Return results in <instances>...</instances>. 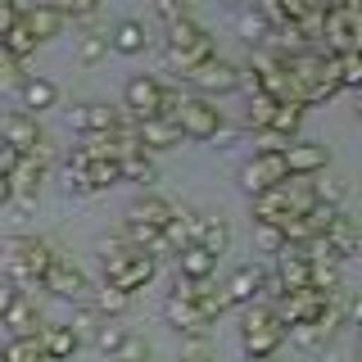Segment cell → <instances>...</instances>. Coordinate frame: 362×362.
I'll list each match as a JSON object with an SVG mask.
<instances>
[{
    "instance_id": "obj_1",
    "label": "cell",
    "mask_w": 362,
    "mask_h": 362,
    "mask_svg": "<svg viewBox=\"0 0 362 362\" xmlns=\"http://www.w3.org/2000/svg\"><path fill=\"white\" fill-rule=\"evenodd\" d=\"M54 258L59 254H54L50 240H41V235H14V240H5V263H0V272L28 294V290H41V281H45Z\"/></svg>"
},
{
    "instance_id": "obj_2",
    "label": "cell",
    "mask_w": 362,
    "mask_h": 362,
    "mask_svg": "<svg viewBox=\"0 0 362 362\" xmlns=\"http://www.w3.org/2000/svg\"><path fill=\"white\" fill-rule=\"evenodd\" d=\"M240 344H245V358H276V349L286 344V322L276 317L272 303H249L245 308V322H240Z\"/></svg>"
},
{
    "instance_id": "obj_3",
    "label": "cell",
    "mask_w": 362,
    "mask_h": 362,
    "mask_svg": "<svg viewBox=\"0 0 362 362\" xmlns=\"http://www.w3.org/2000/svg\"><path fill=\"white\" fill-rule=\"evenodd\" d=\"M177 122L190 141H218V132L226 127L222 122V109H213L209 95H181L177 105Z\"/></svg>"
},
{
    "instance_id": "obj_4",
    "label": "cell",
    "mask_w": 362,
    "mask_h": 362,
    "mask_svg": "<svg viewBox=\"0 0 362 362\" xmlns=\"http://www.w3.org/2000/svg\"><path fill=\"white\" fill-rule=\"evenodd\" d=\"M286 177H290V173H286V158H281V150H258V154L240 168V190L254 199V195H263V190L281 186Z\"/></svg>"
},
{
    "instance_id": "obj_5",
    "label": "cell",
    "mask_w": 362,
    "mask_h": 362,
    "mask_svg": "<svg viewBox=\"0 0 362 362\" xmlns=\"http://www.w3.org/2000/svg\"><path fill=\"white\" fill-rule=\"evenodd\" d=\"M362 37V9H349V5H335L326 9V32H322V41H326V50L331 54H344V50H354Z\"/></svg>"
},
{
    "instance_id": "obj_6",
    "label": "cell",
    "mask_w": 362,
    "mask_h": 362,
    "mask_svg": "<svg viewBox=\"0 0 362 362\" xmlns=\"http://www.w3.org/2000/svg\"><path fill=\"white\" fill-rule=\"evenodd\" d=\"M41 290H50L54 299H68V303H86V299H90L86 272L73 267L68 258H54V263H50V272H45V281H41Z\"/></svg>"
},
{
    "instance_id": "obj_7",
    "label": "cell",
    "mask_w": 362,
    "mask_h": 362,
    "mask_svg": "<svg viewBox=\"0 0 362 362\" xmlns=\"http://www.w3.org/2000/svg\"><path fill=\"white\" fill-rule=\"evenodd\" d=\"M186 82L195 86L199 95H222V90H235V86H240V64H226V59L213 54V59H204L195 73L186 77Z\"/></svg>"
},
{
    "instance_id": "obj_8",
    "label": "cell",
    "mask_w": 362,
    "mask_h": 362,
    "mask_svg": "<svg viewBox=\"0 0 362 362\" xmlns=\"http://www.w3.org/2000/svg\"><path fill=\"white\" fill-rule=\"evenodd\" d=\"M281 158H286L290 177H322L326 163H331V150H326L322 141H290L286 150H281Z\"/></svg>"
},
{
    "instance_id": "obj_9",
    "label": "cell",
    "mask_w": 362,
    "mask_h": 362,
    "mask_svg": "<svg viewBox=\"0 0 362 362\" xmlns=\"http://www.w3.org/2000/svg\"><path fill=\"white\" fill-rule=\"evenodd\" d=\"M0 141L14 145L18 154H32V150H37V145L45 141V136H41V122H37V113H28V109H9L5 118H0Z\"/></svg>"
},
{
    "instance_id": "obj_10",
    "label": "cell",
    "mask_w": 362,
    "mask_h": 362,
    "mask_svg": "<svg viewBox=\"0 0 362 362\" xmlns=\"http://www.w3.org/2000/svg\"><path fill=\"white\" fill-rule=\"evenodd\" d=\"M163 90H168V86L154 82L150 73H136V77H127V86H122V109H132L136 118H154Z\"/></svg>"
},
{
    "instance_id": "obj_11",
    "label": "cell",
    "mask_w": 362,
    "mask_h": 362,
    "mask_svg": "<svg viewBox=\"0 0 362 362\" xmlns=\"http://www.w3.org/2000/svg\"><path fill=\"white\" fill-rule=\"evenodd\" d=\"M263 281H267V267H258V263L235 267L231 281L222 286L226 303H231V308H249V303H258V299H263Z\"/></svg>"
},
{
    "instance_id": "obj_12",
    "label": "cell",
    "mask_w": 362,
    "mask_h": 362,
    "mask_svg": "<svg viewBox=\"0 0 362 362\" xmlns=\"http://www.w3.org/2000/svg\"><path fill=\"white\" fill-rule=\"evenodd\" d=\"M168 50H195L199 59H213L218 45H213V37L195 18H177V23H168Z\"/></svg>"
},
{
    "instance_id": "obj_13",
    "label": "cell",
    "mask_w": 362,
    "mask_h": 362,
    "mask_svg": "<svg viewBox=\"0 0 362 362\" xmlns=\"http://www.w3.org/2000/svg\"><path fill=\"white\" fill-rule=\"evenodd\" d=\"M154 272H158V258H150V254L141 249V254H132L122 267L105 272V281H109V286H122V290H132V294H136L141 286H150V281H154Z\"/></svg>"
},
{
    "instance_id": "obj_14",
    "label": "cell",
    "mask_w": 362,
    "mask_h": 362,
    "mask_svg": "<svg viewBox=\"0 0 362 362\" xmlns=\"http://www.w3.org/2000/svg\"><path fill=\"white\" fill-rule=\"evenodd\" d=\"M68 127L73 132H113L118 127V109H109V105H77V109H68Z\"/></svg>"
},
{
    "instance_id": "obj_15",
    "label": "cell",
    "mask_w": 362,
    "mask_h": 362,
    "mask_svg": "<svg viewBox=\"0 0 362 362\" xmlns=\"http://www.w3.org/2000/svg\"><path fill=\"white\" fill-rule=\"evenodd\" d=\"M186 141L177 118H141V145L145 150H173V145Z\"/></svg>"
},
{
    "instance_id": "obj_16",
    "label": "cell",
    "mask_w": 362,
    "mask_h": 362,
    "mask_svg": "<svg viewBox=\"0 0 362 362\" xmlns=\"http://www.w3.org/2000/svg\"><path fill=\"white\" fill-rule=\"evenodd\" d=\"M23 23L32 28V37L37 41H50V37H59V28H64V14L50 5V0H37V5H23Z\"/></svg>"
},
{
    "instance_id": "obj_17",
    "label": "cell",
    "mask_w": 362,
    "mask_h": 362,
    "mask_svg": "<svg viewBox=\"0 0 362 362\" xmlns=\"http://www.w3.org/2000/svg\"><path fill=\"white\" fill-rule=\"evenodd\" d=\"M326 240L335 245V254H339V263H344V258H354L358 249H362V235H358V226H354V218H349V213H339L335 209V218L326 222Z\"/></svg>"
},
{
    "instance_id": "obj_18",
    "label": "cell",
    "mask_w": 362,
    "mask_h": 362,
    "mask_svg": "<svg viewBox=\"0 0 362 362\" xmlns=\"http://www.w3.org/2000/svg\"><path fill=\"white\" fill-rule=\"evenodd\" d=\"M249 213H254V226H281V218L290 213L286 190L272 186V190H263V195H254L249 199Z\"/></svg>"
},
{
    "instance_id": "obj_19",
    "label": "cell",
    "mask_w": 362,
    "mask_h": 362,
    "mask_svg": "<svg viewBox=\"0 0 362 362\" xmlns=\"http://www.w3.org/2000/svg\"><path fill=\"white\" fill-rule=\"evenodd\" d=\"M163 317H168V326H177L181 335H186V331H209V322H204L199 303H195V299H181V294H168Z\"/></svg>"
},
{
    "instance_id": "obj_20",
    "label": "cell",
    "mask_w": 362,
    "mask_h": 362,
    "mask_svg": "<svg viewBox=\"0 0 362 362\" xmlns=\"http://www.w3.org/2000/svg\"><path fill=\"white\" fill-rule=\"evenodd\" d=\"M213 272H218V254H209L204 245H190L177 254V276L186 281H213Z\"/></svg>"
},
{
    "instance_id": "obj_21",
    "label": "cell",
    "mask_w": 362,
    "mask_h": 362,
    "mask_svg": "<svg viewBox=\"0 0 362 362\" xmlns=\"http://www.w3.org/2000/svg\"><path fill=\"white\" fill-rule=\"evenodd\" d=\"M0 326H9V335H41V313H37V303H32L28 294H18V299L9 303V313L0 317Z\"/></svg>"
},
{
    "instance_id": "obj_22",
    "label": "cell",
    "mask_w": 362,
    "mask_h": 362,
    "mask_svg": "<svg viewBox=\"0 0 362 362\" xmlns=\"http://www.w3.org/2000/svg\"><path fill=\"white\" fill-rule=\"evenodd\" d=\"M18 100L28 113H41V109H54V100H59V86L50 82V77H23L18 82Z\"/></svg>"
},
{
    "instance_id": "obj_23",
    "label": "cell",
    "mask_w": 362,
    "mask_h": 362,
    "mask_svg": "<svg viewBox=\"0 0 362 362\" xmlns=\"http://www.w3.org/2000/svg\"><path fill=\"white\" fill-rule=\"evenodd\" d=\"M173 213H177V209H173L168 199H158V195H141V199H132L127 222H145V226H154V231H163Z\"/></svg>"
},
{
    "instance_id": "obj_24",
    "label": "cell",
    "mask_w": 362,
    "mask_h": 362,
    "mask_svg": "<svg viewBox=\"0 0 362 362\" xmlns=\"http://www.w3.org/2000/svg\"><path fill=\"white\" fill-rule=\"evenodd\" d=\"M41 344H45V358L68 362L77 349H82V335H77L73 326H41Z\"/></svg>"
},
{
    "instance_id": "obj_25",
    "label": "cell",
    "mask_w": 362,
    "mask_h": 362,
    "mask_svg": "<svg viewBox=\"0 0 362 362\" xmlns=\"http://www.w3.org/2000/svg\"><path fill=\"white\" fill-rule=\"evenodd\" d=\"M235 28H240V37H245L249 45H254V50H263V45L272 41V32H276V28H272V18H267L258 5H254V9H240Z\"/></svg>"
},
{
    "instance_id": "obj_26",
    "label": "cell",
    "mask_w": 362,
    "mask_h": 362,
    "mask_svg": "<svg viewBox=\"0 0 362 362\" xmlns=\"http://www.w3.org/2000/svg\"><path fill=\"white\" fill-rule=\"evenodd\" d=\"M90 308H95L100 317H122V313H127L132 308V290H122V286H109V281H105V286H100V290H90Z\"/></svg>"
},
{
    "instance_id": "obj_27",
    "label": "cell",
    "mask_w": 362,
    "mask_h": 362,
    "mask_svg": "<svg viewBox=\"0 0 362 362\" xmlns=\"http://www.w3.org/2000/svg\"><path fill=\"white\" fill-rule=\"evenodd\" d=\"M145 41H150V37H145V28L136 18H122L118 28L109 32V50H118V54H141Z\"/></svg>"
},
{
    "instance_id": "obj_28",
    "label": "cell",
    "mask_w": 362,
    "mask_h": 362,
    "mask_svg": "<svg viewBox=\"0 0 362 362\" xmlns=\"http://www.w3.org/2000/svg\"><path fill=\"white\" fill-rule=\"evenodd\" d=\"M299 122H303V105H299V100H281L276 113H272V122H267L263 132H276V136H286V141H294Z\"/></svg>"
},
{
    "instance_id": "obj_29",
    "label": "cell",
    "mask_w": 362,
    "mask_h": 362,
    "mask_svg": "<svg viewBox=\"0 0 362 362\" xmlns=\"http://www.w3.org/2000/svg\"><path fill=\"white\" fill-rule=\"evenodd\" d=\"M5 362H45L41 335H9L5 339Z\"/></svg>"
},
{
    "instance_id": "obj_30",
    "label": "cell",
    "mask_w": 362,
    "mask_h": 362,
    "mask_svg": "<svg viewBox=\"0 0 362 362\" xmlns=\"http://www.w3.org/2000/svg\"><path fill=\"white\" fill-rule=\"evenodd\" d=\"M195 245H204L209 249V254H226V249H231V226H226L222 218H209V213H204V226H199V240Z\"/></svg>"
},
{
    "instance_id": "obj_31",
    "label": "cell",
    "mask_w": 362,
    "mask_h": 362,
    "mask_svg": "<svg viewBox=\"0 0 362 362\" xmlns=\"http://www.w3.org/2000/svg\"><path fill=\"white\" fill-rule=\"evenodd\" d=\"M118 163H122V181H136V186H154L158 168H154L150 150H141V154H127V158H118Z\"/></svg>"
},
{
    "instance_id": "obj_32",
    "label": "cell",
    "mask_w": 362,
    "mask_h": 362,
    "mask_svg": "<svg viewBox=\"0 0 362 362\" xmlns=\"http://www.w3.org/2000/svg\"><path fill=\"white\" fill-rule=\"evenodd\" d=\"M122 339H127V326H122L118 317H105V322L95 326V335H90V344H95L100 354H109V358H113V354L122 349Z\"/></svg>"
},
{
    "instance_id": "obj_33",
    "label": "cell",
    "mask_w": 362,
    "mask_h": 362,
    "mask_svg": "<svg viewBox=\"0 0 362 362\" xmlns=\"http://www.w3.org/2000/svg\"><path fill=\"white\" fill-rule=\"evenodd\" d=\"M281 100L276 95H267V90H258V95H249V105H245V127H254V132H263L267 122H272V113H276Z\"/></svg>"
},
{
    "instance_id": "obj_34",
    "label": "cell",
    "mask_w": 362,
    "mask_h": 362,
    "mask_svg": "<svg viewBox=\"0 0 362 362\" xmlns=\"http://www.w3.org/2000/svg\"><path fill=\"white\" fill-rule=\"evenodd\" d=\"M132 254H141V249H136V245L127 240V235H105V240H100V263H105V272L122 267Z\"/></svg>"
},
{
    "instance_id": "obj_35",
    "label": "cell",
    "mask_w": 362,
    "mask_h": 362,
    "mask_svg": "<svg viewBox=\"0 0 362 362\" xmlns=\"http://www.w3.org/2000/svg\"><path fill=\"white\" fill-rule=\"evenodd\" d=\"M0 45H5V50H9V54H14V59H28V54H32V50H37V45H41V41H37V37H32V28H28V23H23V18H18V23H14V28H9V32H5V37H0Z\"/></svg>"
},
{
    "instance_id": "obj_36",
    "label": "cell",
    "mask_w": 362,
    "mask_h": 362,
    "mask_svg": "<svg viewBox=\"0 0 362 362\" xmlns=\"http://www.w3.org/2000/svg\"><path fill=\"white\" fill-rule=\"evenodd\" d=\"M195 303H199V313H204V322H209V326L218 322V317H222L226 308H231V303H226V290H218L213 281H209V286L199 290V299H195Z\"/></svg>"
},
{
    "instance_id": "obj_37",
    "label": "cell",
    "mask_w": 362,
    "mask_h": 362,
    "mask_svg": "<svg viewBox=\"0 0 362 362\" xmlns=\"http://www.w3.org/2000/svg\"><path fill=\"white\" fill-rule=\"evenodd\" d=\"M286 339H290V344H299V349H317V344H326L331 335H326L317 322H294V326H286Z\"/></svg>"
},
{
    "instance_id": "obj_38",
    "label": "cell",
    "mask_w": 362,
    "mask_h": 362,
    "mask_svg": "<svg viewBox=\"0 0 362 362\" xmlns=\"http://www.w3.org/2000/svg\"><path fill=\"white\" fill-rule=\"evenodd\" d=\"M109 54V37L105 32H82V37H77V59L82 64H100Z\"/></svg>"
},
{
    "instance_id": "obj_39",
    "label": "cell",
    "mask_w": 362,
    "mask_h": 362,
    "mask_svg": "<svg viewBox=\"0 0 362 362\" xmlns=\"http://www.w3.org/2000/svg\"><path fill=\"white\" fill-rule=\"evenodd\" d=\"M362 90V50H344L339 54V90Z\"/></svg>"
},
{
    "instance_id": "obj_40",
    "label": "cell",
    "mask_w": 362,
    "mask_h": 362,
    "mask_svg": "<svg viewBox=\"0 0 362 362\" xmlns=\"http://www.w3.org/2000/svg\"><path fill=\"white\" fill-rule=\"evenodd\" d=\"M86 173H90V181H95V190H109V186L122 181V163H118V158H100V163L86 168Z\"/></svg>"
},
{
    "instance_id": "obj_41",
    "label": "cell",
    "mask_w": 362,
    "mask_h": 362,
    "mask_svg": "<svg viewBox=\"0 0 362 362\" xmlns=\"http://www.w3.org/2000/svg\"><path fill=\"white\" fill-rule=\"evenodd\" d=\"M50 5L59 9L64 18H73V23H90L95 9H100V0H50Z\"/></svg>"
},
{
    "instance_id": "obj_42",
    "label": "cell",
    "mask_w": 362,
    "mask_h": 362,
    "mask_svg": "<svg viewBox=\"0 0 362 362\" xmlns=\"http://www.w3.org/2000/svg\"><path fill=\"white\" fill-rule=\"evenodd\" d=\"M313 190H317V199L331 204V209H339V199L349 195V186H344L339 177H326V181H317V177H313Z\"/></svg>"
},
{
    "instance_id": "obj_43",
    "label": "cell",
    "mask_w": 362,
    "mask_h": 362,
    "mask_svg": "<svg viewBox=\"0 0 362 362\" xmlns=\"http://www.w3.org/2000/svg\"><path fill=\"white\" fill-rule=\"evenodd\" d=\"M299 32L308 45H322V32H326V9H308V14L299 18Z\"/></svg>"
},
{
    "instance_id": "obj_44",
    "label": "cell",
    "mask_w": 362,
    "mask_h": 362,
    "mask_svg": "<svg viewBox=\"0 0 362 362\" xmlns=\"http://www.w3.org/2000/svg\"><path fill=\"white\" fill-rule=\"evenodd\" d=\"M308 286H317V290H339V263H313Z\"/></svg>"
},
{
    "instance_id": "obj_45",
    "label": "cell",
    "mask_w": 362,
    "mask_h": 362,
    "mask_svg": "<svg viewBox=\"0 0 362 362\" xmlns=\"http://www.w3.org/2000/svg\"><path fill=\"white\" fill-rule=\"evenodd\" d=\"M100 322H105V317H100L95 308H90V303H77V313H73V331L82 335V339H90V335H95V326H100Z\"/></svg>"
},
{
    "instance_id": "obj_46",
    "label": "cell",
    "mask_w": 362,
    "mask_h": 362,
    "mask_svg": "<svg viewBox=\"0 0 362 362\" xmlns=\"http://www.w3.org/2000/svg\"><path fill=\"white\" fill-rule=\"evenodd\" d=\"M64 190L68 195H95V181H90V173H82V168H68V177H64Z\"/></svg>"
},
{
    "instance_id": "obj_47",
    "label": "cell",
    "mask_w": 362,
    "mask_h": 362,
    "mask_svg": "<svg viewBox=\"0 0 362 362\" xmlns=\"http://www.w3.org/2000/svg\"><path fill=\"white\" fill-rule=\"evenodd\" d=\"M113 362H150V349H145V339L127 335V339H122V349L113 354Z\"/></svg>"
},
{
    "instance_id": "obj_48",
    "label": "cell",
    "mask_w": 362,
    "mask_h": 362,
    "mask_svg": "<svg viewBox=\"0 0 362 362\" xmlns=\"http://www.w3.org/2000/svg\"><path fill=\"white\" fill-rule=\"evenodd\" d=\"M122 235H127L136 249H150L158 231H154V226H145V222H122Z\"/></svg>"
},
{
    "instance_id": "obj_49",
    "label": "cell",
    "mask_w": 362,
    "mask_h": 362,
    "mask_svg": "<svg viewBox=\"0 0 362 362\" xmlns=\"http://www.w3.org/2000/svg\"><path fill=\"white\" fill-rule=\"evenodd\" d=\"M181 344H186V358H209V331H186Z\"/></svg>"
},
{
    "instance_id": "obj_50",
    "label": "cell",
    "mask_w": 362,
    "mask_h": 362,
    "mask_svg": "<svg viewBox=\"0 0 362 362\" xmlns=\"http://www.w3.org/2000/svg\"><path fill=\"white\" fill-rule=\"evenodd\" d=\"M154 9H158V18H163V23H177V18H190V9H186V0H154Z\"/></svg>"
},
{
    "instance_id": "obj_51",
    "label": "cell",
    "mask_w": 362,
    "mask_h": 362,
    "mask_svg": "<svg viewBox=\"0 0 362 362\" xmlns=\"http://www.w3.org/2000/svg\"><path fill=\"white\" fill-rule=\"evenodd\" d=\"M258 245H263L267 254H276V249L286 245V235H281V226H258Z\"/></svg>"
},
{
    "instance_id": "obj_52",
    "label": "cell",
    "mask_w": 362,
    "mask_h": 362,
    "mask_svg": "<svg viewBox=\"0 0 362 362\" xmlns=\"http://www.w3.org/2000/svg\"><path fill=\"white\" fill-rule=\"evenodd\" d=\"M240 90H245V95H258V90H263V73H258L254 64L240 68Z\"/></svg>"
},
{
    "instance_id": "obj_53",
    "label": "cell",
    "mask_w": 362,
    "mask_h": 362,
    "mask_svg": "<svg viewBox=\"0 0 362 362\" xmlns=\"http://www.w3.org/2000/svg\"><path fill=\"white\" fill-rule=\"evenodd\" d=\"M18 294H23V290L14 286V281H9V276H0V317H5V313H9V303H14V299H18Z\"/></svg>"
},
{
    "instance_id": "obj_54",
    "label": "cell",
    "mask_w": 362,
    "mask_h": 362,
    "mask_svg": "<svg viewBox=\"0 0 362 362\" xmlns=\"http://www.w3.org/2000/svg\"><path fill=\"white\" fill-rule=\"evenodd\" d=\"M18 158H23V154L14 150V145H5V141H0V173L9 177V173H14V168H18Z\"/></svg>"
},
{
    "instance_id": "obj_55",
    "label": "cell",
    "mask_w": 362,
    "mask_h": 362,
    "mask_svg": "<svg viewBox=\"0 0 362 362\" xmlns=\"http://www.w3.org/2000/svg\"><path fill=\"white\" fill-rule=\"evenodd\" d=\"M9 199H14V181H9L5 173H0V209H5Z\"/></svg>"
},
{
    "instance_id": "obj_56",
    "label": "cell",
    "mask_w": 362,
    "mask_h": 362,
    "mask_svg": "<svg viewBox=\"0 0 362 362\" xmlns=\"http://www.w3.org/2000/svg\"><path fill=\"white\" fill-rule=\"evenodd\" d=\"M339 5H349V9H362V0H339Z\"/></svg>"
},
{
    "instance_id": "obj_57",
    "label": "cell",
    "mask_w": 362,
    "mask_h": 362,
    "mask_svg": "<svg viewBox=\"0 0 362 362\" xmlns=\"http://www.w3.org/2000/svg\"><path fill=\"white\" fill-rule=\"evenodd\" d=\"M245 362H276V358H245Z\"/></svg>"
},
{
    "instance_id": "obj_58",
    "label": "cell",
    "mask_w": 362,
    "mask_h": 362,
    "mask_svg": "<svg viewBox=\"0 0 362 362\" xmlns=\"http://www.w3.org/2000/svg\"><path fill=\"white\" fill-rule=\"evenodd\" d=\"M358 118H362V90H358Z\"/></svg>"
},
{
    "instance_id": "obj_59",
    "label": "cell",
    "mask_w": 362,
    "mask_h": 362,
    "mask_svg": "<svg viewBox=\"0 0 362 362\" xmlns=\"http://www.w3.org/2000/svg\"><path fill=\"white\" fill-rule=\"evenodd\" d=\"M186 362H209V358H186Z\"/></svg>"
},
{
    "instance_id": "obj_60",
    "label": "cell",
    "mask_w": 362,
    "mask_h": 362,
    "mask_svg": "<svg viewBox=\"0 0 362 362\" xmlns=\"http://www.w3.org/2000/svg\"><path fill=\"white\" fill-rule=\"evenodd\" d=\"M358 362H362V339H358Z\"/></svg>"
},
{
    "instance_id": "obj_61",
    "label": "cell",
    "mask_w": 362,
    "mask_h": 362,
    "mask_svg": "<svg viewBox=\"0 0 362 362\" xmlns=\"http://www.w3.org/2000/svg\"><path fill=\"white\" fill-rule=\"evenodd\" d=\"M0 362H5V349H0Z\"/></svg>"
},
{
    "instance_id": "obj_62",
    "label": "cell",
    "mask_w": 362,
    "mask_h": 362,
    "mask_svg": "<svg viewBox=\"0 0 362 362\" xmlns=\"http://www.w3.org/2000/svg\"><path fill=\"white\" fill-rule=\"evenodd\" d=\"M45 362H54V358H45Z\"/></svg>"
}]
</instances>
